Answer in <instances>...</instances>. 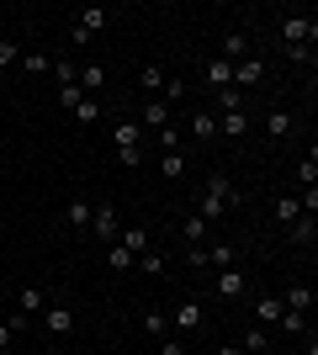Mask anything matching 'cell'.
<instances>
[{
    "label": "cell",
    "mask_w": 318,
    "mask_h": 355,
    "mask_svg": "<svg viewBox=\"0 0 318 355\" xmlns=\"http://www.w3.org/2000/svg\"><path fill=\"white\" fill-rule=\"evenodd\" d=\"M233 202H239L233 180H228V175H212V180H207V196H202V212H197V218H202V223H218L228 207H233Z\"/></svg>",
    "instance_id": "6da1fadb"
},
{
    "label": "cell",
    "mask_w": 318,
    "mask_h": 355,
    "mask_svg": "<svg viewBox=\"0 0 318 355\" xmlns=\"http://www.w3.org/2000/svg\"><path fill=\"white\" fill-rule=\"evenodd\" d=\"M106 21H112V11H101V6H85V11H75V27H69V43L85 48L96 37V32H106Z\"/></svg>",
    "instance_id": "7a4b0ae2"
},
{
    "label": "cell",
    "mask_w": 318,
    "mask_h": 355,
    "mask_svg": "<svg viewBox=\"0 0 318 355\" xmlns=\"http://www.w3.org/2000/svg\"><path fill=\"white\" fill-rule=\"evenodd\" d=\"M281 37H287V48H308L318 37V21L313 16H287V21H281Z\"/></svg>",
    "instance_id": "3957f363"
},
{
    "label": "cell",
    "mask_w": 318,
    "mask_h": 355,
    "mask_svg": "<svg viewBox=\"0 0 318 355\" xmlns=\"http://www.w3.org/2000/svg\"><path fill=\"white\" fill-rule=\"evenodd\" d=\"M91 228H96V239H106V244H117V234H122V223H117V207H112V202L91 207Z\"/></svg>",
    "instance_id": "277c9868"
},
{
    "label": "cell",
    "mask_w": 318,
    "mask_h": 355,
    "mask_svg": "<svg viewBox=\"0 0 318 355\" xmlns=\"http://www.w3.org/2000/svg\"><path fill=\"white\" fill-rule=\"evenodd\" d=\"M202 324H207V313H202V302H181V308L170 313V329H175V334H197Z\"/></svg>",
    "instance_id": "5b68a950"
},
{
    "label": "cell",
    "mask_w": 318,
    "mask_h": 355,
    "mask_svg": "<svg viewBox=\"0 0 318 355\" xmlns=\"http://www.w3.org/2000/svg\"><path fill=\"white\" fill-rule=\"evenodd\" d=\"M75 324H80V318H75L69 308H43V329L53 334V340H69V334H75Z\"/></svg>",
    "instance_id": "8992f818"
},
{
    "label": "cell",
    "mask_w": 318,
    "mask_h": 355,
    "mask_svg": "<svg viewBox=\"0 0 318 355\" xmlns=\"http://www.w3.org/2000/svg\"><path fill=\"white\" fill-rule=\"evenodd\" d=\"M281 308H287V313H313V286H308V282H292L287 297H281Z\"/></svg>",
    "instance_id": "52a82bcc"
},
{
    "label": "cell",
    "mask_w": 318,
    "mask_h": 355,
    "mask_svg": "<svg viewBox=\"0 0 318 355\" xmlns=\"http://www.w3.org/2000/svg\"><path fill=\"white\" fill-rule=\"evenodd\" d=\"M170 117H175V106H170V101H159V96H154V101L143 106V128H154V133H165V128H170Z\"/></svg>",
    "instance_id": "ba28073f"
},
{
    "label": "cell",
    "mask_w": 318,
    "mask_h": 355,
    "mask_svg": "<svg viewBox=\"0 0 318 355\" xmlns=\"http://www.w3.org/2000/svg\"><path fill=\"white\" fill-rule=\"evenodd\" d=\"M43 308H48L43 286H21V292H16V313H21V318H32V313H43Z\"/></svg>",
    "instance_id": "9c48e42d"
},
{
    "label": "cell",
    "mask_w": 318,
    "mask_h": 355,
    "mask_svg": "<svg viewBox=\"0 0 318 355\" xmlns=\"http://www.w3.org/2000/svg\"><path fill=\"white\" fill-rule=\"evenodd\" d=\"M260 80H265V64H260V59H239V64H233V90L260 85Z\"/></svg>",
    "instance_id": "30bf717a"
},
{
    "label": "cell",
    "mask_w": 318,
    "mask_h": 355,
    "mask_svg": "<svg viewBox=\"0 0 318 355\" xmlns=\"http://www.w3.org/2000/svg\"><path fill=\"white\" fill-rule=\"evenodd\" d=\"M191 138H197V144H212V138H218V112H191Z\"/></svg>",
    "instance_id": "8fae6325"
},
{
    "label": "cell",
    "mask_w": 318,
    "mask_h": 355,
    "mask_svg": "<svg viewBox=\"0 0 318 355\" xmlns=\"http://www.w3.org/2000/svg\"><path fill=\"white\" fill-rule=\"evenodd\" d=\"M218 297H223V302H239V297H244V270L228 266L223 276H218Z\"/></svg>",
    "instance_id": "7c38bea8"
},
{
    "label": "cell",
    "mask_w": 318,
    "mask_h": 355,
    "mask_svg": "<svg viewBox=\"0 0 318 355\" xmlns=\"http://www.w3.org/2000/svg\"><path fill=\"white\" fill-rule=\"evenodd\" d=\"M244 355H271V340H265V324H249L244 329V345H239Z\"/></svg>",
    "instance_id": "4fadbf2b"
},
{
    "label": "cell",
    "mask_w": 318,
    "mask_h": 355,
    "mask_svg": "<svg viewBox=\"0 0 318 355\" xmlns=\"http://www.w3.org/2000/svg\"><path fill=\"white\" fill-rule=\"evenodd\" d=\"M80 90H85V96H101L106 90V64H85V69H80Z\"/></svg>",
    "instance_id": "5bb4252c"
},
{
    "label": "cell",
    "mask_w": 318,
    "mask_h": 355,
    "mask_svg": "<svg viewBox=\"0 0 318 355\" xmlns=\"http://www.w3.org/2000/svg\"><path fill=\"white\" fill-rule=\"evenodd\" d=\"M297 133V117H292V112H271V117H265V138H292Z\"/></svg>",
    "instance_id": "9a60e30c"
},
{
    "label": "cell",
    "mask_w": 318,
    "mask_h": 355,
    "mask_svg": "<svg viewBox=\"0 0 318 355\" xmlns=\"http://www.w3.org/2000/svg\"><path fill=\"white\" fill-rule=\"evenodd\" d=\"M165 80H170L165 64H143V69H138V85L149 90V96H159V90H165Z\"/></svg>",
    "instance_id": "2e32d148"
},
{
    "label": "cell",
    "mask_w": 318,
    "mask_h": 355,
    "mask_svg": "<svg viewBox=\"0 0 318 355\" xmlns=\"http://www.w3.org/2000/svg\"><path fill=\"white\" fill-rule=\"evenodd\" d=\"M117 244H122V250H127V254L138 260V254L149 250V228H122V234H117Z\"/></svg>",
    "instance_id": "e0dca14e"
},
{
    "label": "cell",
    "mask_w": 318,
    "mask_h": 355,
    "mask_svg": "<svg viewBox=\"0 0 318 355\" xmlns=\"http://www.w3.org/2000/svg\"><path fill=\"white\" fill-rule=\"evenodd\" d=\"M133 266L143 270V276H165V270H170V254H159V250H143V254L133 260Z\"/></svg>",
    "instance_id": "ac0fdd59"
},
{
    "label": "cell",
    "mask_w": 318,
    "mask_h": 355,
    "mask_svg": "<svg viewBox=\"0 0 318 355\" xmlns=\"http://www.w3.org/2000/svg\"><path fill=\"white\" fill-rule=\"evenodd\" d=\"M207 85L212 90H228V85H233V64H228V59H212L207 64Z\"/></svg>",
    "instance_id": "d6986e66"
},
{
    "label": "cell",
    "mask_w": 318,
    "mask_h": 355,
    "mask_svg": "<svg viewBox=\"0 0 318 355\" xmlns=\"http://www.w3.org/2000/svg\"><path fill=\"white\" fill-rule=\"evenodd\" d=\"M69 117H75L80 128H96V122H101V101H96V96H85V101H80L75 112H69Z\"/></svg>",
    "instance_id": "ffe728a7"
},
{
    "label": "cell",
    "mask_w": 318,
    "mask_h": 355,
    "mask_svg": "<svg viewBox=\"0 0 318 355\" xmlns=\"http://www.w3.org/2000/svg\"><path fill=\"white\" fill-rule=\"evenodd\" d=\"M244 53H249V37H244V32H228V37H223V59H228V64H239Z\"/></svg>",
    "instance_id": "44dd1931"
},
{
    "label": "cell",
    "mask_w": 318,
    "mask_h": 355,
    "mask_svg": "<svg viewBox=\"0 0 318 355\" xmlns=\"http://www.w3.org/2000/svg\"><path fill=\"white\" fill-rule=\"evenodd\" d=\"M218 128H223V138H244V133H249V117H244V112H223Z\"/></svg>",
    "instance_id": "7402d4cb"
},
{
    "label": "cell",
    "mask_w": 318,
    "mask_h": 355,
    "mask_svg": "<svg viewBox=\"0 0 318 355\" xmlns=\"http://www.w3.org/2000/svg\"><path fill=\"white\" fill-rule=\"evenodd\" d=\"M112 144H117V148H138V122L122 117L117 128H112Z\"/></svg>",
    "instance_id": "603a6c76"
},
{
    "label": "cell",
    "mask_w": 318,
    "mask_h": 355,
    "mask_svg": "<svg viewBox=\"0 0 318 355\" xmlns=\"http://www.w3.org/2000/svg\"><path fill=\"white\" fill-rule=\"evenodd\" d=\"M281 313H287V308H281V297H260V302H255V318H260V324H276Z\"/></svg>",
    "instance_id": "cb8c5ba5"
},
{
    "label": "cell",
    "mask_w": 318,
    "mask_h": 355,
    "mask_svg": "<svg viewBox=\"0 0 318 355\" xmlns=\"http://www.w3.org/2000/svg\"><path fill=\"white\" fill-rule=\"evenodd\" d=\"M64 223H69V228H91V202H69V207H64Z\"/></svg>",
    "instance_id": "d4e9b609"
},
{
    "label": "cell",
    "mask_w": 318,
    "mask_h": 355,
    "mask_svg": "<svg viewBox=\"0 0 318 355\" xmlns=\"http://www.w3.org/2000/svg\"><path fill=\"white\" fill-rule=\"evenodd\" d=\"M159 170H165V180H181L186 175V154H181V148H170L165 159H159Z\"/></svg>",
    "instance_id": "484cf974"
},
{
    "label": "cell",
    "mask_w": 318,
    "mask_h": 355,
    "mask_svg": "<svg viewBox=\"0 0 318 355\" xmlns=\"http://www.w3.org/2000/svg\"><path fill=\"white\" fill-rule=\"evenodd\" d=\"M313 234H318V218H313V212H303V218L292 223V239H297V244H313Z\"/></svg>",
    "instance_id": "4316f807"
},
{
    "label": "cell",
    "mask_w": 318,
    "mask_h": 355,
    "mask_svg": "<svg viewBox=\"0 0 318 355\" xmlns=\"http://www.w3.org/2000/svg\"><path fill=\"white\" fill-rule=\"evenodd\" d=\"M143 334L165 340V334H170V313H143Z\"/></svg>",
    "instance_id": "83f0119b"
},
{
    "label": "cell",
    "mask_w": 318,
    "mask_h": 355,
    "mask_svg": "<svg viewBox=\"0 0 318 355\" xmlns=\"http://www.w3.org/2000/svg\"><path fill=\"white\" fill-rule=\"evenodd\" d=\"M233 260H239V250H233V244H212V250H207V266H233Z\"/></svg>",
    "instance_id": "f1b7e54d"
},
{
    "label": "cell",
    "mask_w": 318,
    "mask_h": 355,
    "mask_svg": "<svg viewBox=\"0 0 318 355\" xmlns=\"http://www.w3.org/2000/svg\"><path fill=\"white\" fill-rule=\"evenodd\" d=\"M297 218H303V207H297V196H281V202H276V223H287V228H292Z\"/></svg>",
    "instance_id": "f546056e"
},
{
    "label": "cell",
    "mask_w": 318,
    "mask_h": 355,
    "mask_svg": "<svg viewBox=\"0 0 318 355\" xmlns=\"http://www.w3.org/2000/svg\"><path fill=\"white\" fill-rule=\"evenodd\" d=\"M21 69H27V74H48V69H53V59L37 48V53H21Z\"/></svg>",
    "instance_id": "4dcf8cb0"
},
{
    "label": "cell",
    "mask_w": 318,
    "mask_h": 355,
    "mask_svg": "<svg viewBox=\"0 0 318 355\" xmlns=\"http://www.w3.org/2000/svg\"><path fill=\"white\" fill-rule=\"evenodd\" d=\"M297 180H303V186H318V148H308V159L297 164Z\"/></svg>",
    "instance_id": "1f68e13d"
},
{
    "label": "cell",
    "mask_w": 318,
    "mask_h": 355,
    "mask_svg": "<svg viewBox=\"0 0 318 355\" xmlns=\"http://www.w3.org/2000/svg\"><path fill=\"white\" fill-rule=\"evenodd\" d=\"M106 266L112 270H133V254L122 250V244H106Z\"/></svg>",
    "instance_id": "d6a6232c"
},
{
    "label": "cell",
    "mask_w": 318,
    "mask_h": 355,
    "mask_svg": "<svg viewBox=\"0 0 318 355\" xmlns=\"http://www.w3.org/2000/svg\"><path fill=\"white\" fill-rule=\"evenodd\" d=\"M207 228H212V223H202V218H197V212H191V218H186V223H181V234H186V239H191V244H202V239H207Z\"/></svg>",
    "instance_id": "836d02e7"
},
{
    "label": "cell",
    "mask_w": 318,
    "mask_h": 355,
    "mask_svg": "<svg viewBox=\"0 0 318 355\" xmlns=\"http://www.w3.org/2000/svg\"><path fill=\"white\" fill-rule=\"evenodd\" d=\"M11 64H21V48H16L11 37H0V74L11 69Z\"/></svg>",
    "instance_id": "e575fe53"
},
{
    "label": "cell",
    "mask_w": 318,
    "mask_h": 355,
    "mask_svg": "<svg viewBox=\"0 0 318 355\" xmlns=\"http://www.w3.org/2000/svg\"><path fill=\"white\" fill-rule=\"evenodd\" d=\"M80 101H85V90H80V85H59V106H64V112H75Z\"/></svg>",
    "instance_id": "d590c367"
},
{
    "label": "cell",
    "mask_w": 318,
    "mask_h": 355,
    "mask_svg": "<svg viewBox=\"0 0 318 355\" xmlns=\"http://www.w3.org/2000/svg\"><path fill=\"white\" fill-rule=\"evenodd\" d=\"M159 101L181 106V101H186V85H181V80H165V90H159Z\"/></svg>",
    "instance_id": "8d00e7d4"
},
{
    "label": "cell",
    "mask_w": 318,
    "mask_h": 355,
    "mask_svg": "<svg viewBox=\"0 0 318 355\" xmlns=\"http://www.w3.org/2000/svg\"><path fill=\"white\" fill-rule=\"evenodd\" d=\"M218 96H223V101H218L223 112H244V90H233V85H228V90H218Z\"/></svg>",
    "instance_id": "74e56055"
},
{
    "label": "cell",
    "mask_w": 318,
    "mask_h": 355,
    "mask_svg": "<svg viewBox=\"0 0 318 355\" xmlns=\"http://www.w3.org/2000/svg\"><path fill=\"white\" fill-rule=\"evenodd\" d=\"M276 324L287 329V334H303V329H308V318H303V313H281V318H276Z\"/></svg>",
    "instance_id": "f35d334b"
},
{
    "label": "cell",
    "mask_w": 318,
    "mask_h": 355,
    "mask_svg": "<svg viewBox=\"0 0 318 355\" xmlns=\"http://www.w3.org/2000/svg\"><path fill=\"white\" fill-rule=\"evenodd\" d=\"M159 355H186V345L175 340V334H165V340H159Z\"/></svg>",
    "instance_id": "ab89813d"
},
{
    "label": "cell",
    "mask_w": 318,
    "mask_h": 355,
    "mask_svg": "<svg viewBox=\"0 0 318 355\" xmlns=\"http://www.w3.org/2000/svg\"><path fill=\"white\" fill-rule=\"evenodd\" d=\"M159 144H165V154H170V148H181V133H175V122H170L165 133H159Z\"/></svg>",
    "instance_id": "60d3db41"
},
{
    "label": "cell",
    "mask_w": 318,
    "mask_h": 355,
    "mask_svg": "<svg viewBox=\"0 0 318 355\" xmlns=\"http://www.w3.org/2000/svg\"><path fill=\"white\" fill-rule=\"evenodd\" d=\"M218 355H244V350H239V345H218Z\"/></svg>",
    "instance_id": "b9f144b4"
}]
</instances>
